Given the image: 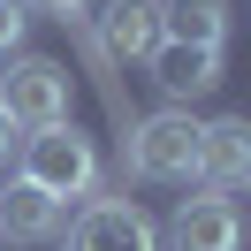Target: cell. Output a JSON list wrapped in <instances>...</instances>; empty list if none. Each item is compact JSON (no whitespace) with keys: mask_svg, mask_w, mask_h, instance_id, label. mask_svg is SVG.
I'll return each mask as SVG.
<instances>
[{"mask_svg":"<svg viewBox=\"0 0 251 251\" xmlns=\"http://www.w3.org/2000/svg\"><path fill=\"white\" fill-rule=\"evenodd\" d=\"M198 114L190 107H160L145 114V122H129L122 137V168L137 175V183H190L198 175Z\"/></svg>","mask_w":251,"mask_h":251,"instance_id":"cell-1","label":"cell"},{"mask_svg":"<svg viewBox=\"0 0 251 251\" xmlns=\"http://www.w3.org/2000/svg\"><path fill=\"white\" fill-rule=\"evenodd\" d=\"M23 183L46 190L53 205L92 198V190H99V152H92V137H84L76 122H61V129H31V145H23Z\"/></svg>","mask_w":251,"mask_h":251,"instance_id":"cell-2","label":"cell"},{"mask_svg":"<svg viewBox=\"0 0 251 251\" xmlns=\"http://www.w3.org/2000/svg\"><path fill=\"white\" fill-rule=\"evenodd\" d=\"M0 114L16 129H61L69 122V69L38 61V53H8V69H0Z\"/></svg>","mask_w":251,"mask_h":251,"instance_id":"cell-3","label":"cell"},{"mask_svg":"<svg viewBox=\"0 0 251 251\" xmlns=\"http://www.w3.org/2000/svg\"><path fill=\"white\" fill-rule=\"evenodd\" d=\"M69 251H160V236L129 198H92L69 221Z\"/></svg>","mask_w":251,"mask_h":251,"instance_id":"cell-4","label":"cell"},{"mask_svg":"<svg viewBox=\"0 0 251 251\" xmlns=\"http://www.w3.org/2000/svg\"><path fill=\"white\" fill-rule=\"evenodd\" d=\"M168 244H175V251H236V244H244V213H236V198H221V190L183 198L175 221H168Z\"/></svg>","mask_w":251,"mask_h":251,"instance_id":"cell-5","label":"cell"},{"mask_svg":"<svg viewBox=\"0 0 251 251\" xmlns=\"http://www.w3.org/2000/svg\"><path fill=\"white\" fill-rule=\"evenodd\" d=\"M198 183L221 190V198L251 183V122L244 114H221V122L198 129Z\"/></svg>","mask_w":251,"mask_h":251,"instance_id":"cell-6","label":"cell"},{"mask_svg":"<svg viewBox=\"0 0 251 251\" xmlns=\"http://www.w3.org/2000/svg\"><path fill=\"white\" fill-rule=\"evenodd\" d=\"M145 61H152V76H160V92H168V99H205V92L221 84V53H213V46H183V38H160Z\"/></svg>","mask_w":251,"mask_h":251,"instance_id":"cell-7","label":"cell"},{"mask_svg":"<svg viewBox=\"0 0 251 251\" xmlns=\"http://www.w3.org/2000/svg\"><path fill=\"white\" fill-rule=\"evenodd\" d=\"M99 46H107L114 61H145V53L160 46V0H107Z\"/></svg>","mask_w":251,"mask_h":251,"instance_id":"cell-8","label":"cell"},{"mask_svg":"<svg viewBox=\"0 0 251 251\" xmlns=\"http://www.w3.org/2000/svg\"><path fill=\"white\" fill-rule=\"evenodd\" d=\"M53 228H61V205H53L46 190H31L23 175L0 190V236H8V244H46Z\"/></svg>","mask_w":251,"mask_h":251,"instance_id":"cell-9","label":"cell"},{"mask_svg":"<svg viewBox=\"0 0 251 251\" xmlns=\"http://www.w3.org/2000/svg\"><path fill=\"white\" fill-rule=\"evenodd\" d=\"M160 38L183 46H228V0H160Z\"/></svg>","mask_w":251,"mask_h":251,"instance_id":"cell-10","label":"cell"},{"mask_svg":"<svg viewBox=\"0 0 251 251\" xmlns=\"http://www.w3.org/2000/svg\"><path fill=\"white\" fill-rule=\"evenodd\" d=\"M23 23H31V16H23V0H0V61L23 46Z\"/></svg>","mask_w":251,"mask_h":251,"instance_id":"cell-11","label":"cell"},{"mask_svg":"<svg viewBox=\"0 0 251 251\" xmlns=\"http://www.w3.org/2000/svg\"><path fill=\"white\" fill-rule=\"evenodd\" d=\"M38 16H53V23H84L92 16V0H31Z\"/></svg>","mask_w":251,"mask_h":251,"instance_id":"cell-12","label":"cell"},{"mask_svg":"<svg viewBox=\"0 0 251 251\" xmlns=\"http://www.w3.org/2000/svg\"><path fill=\"white\" fill-rule=\"evenodd\" d=\"M8 145H16V122H8V114H0V168H8Z\"/></svg>","mask_w":251,"mask_h":251,"instance_id":"cell-13","label":"cell"}]
</instances>
